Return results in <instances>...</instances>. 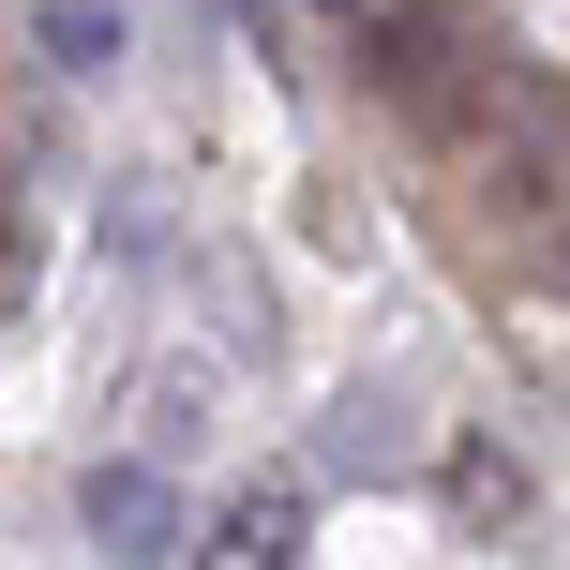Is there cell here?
Returning a JSON list of instances; mask_svg holds the SVG:
<instances>
[{
  "label": "cell",
  "mask_w": 570,
  "mask_h": 570,
  "mask_svg": "<svg viewBox=\"0 0 570 570\" xmlns=\"http://www.w3.org/2000/svg\"><path fill=\"white\" fill-rule=\"evenodd\" d=\"M495 76H511V46H495L481 16H451V0H391V16H361V90H375L391 120H421L435 150L481 136Z\"/></svg>",
  "instance_id": "6da1fadb"
},
{
  "label": "cell",
  "mask_w": 570,
  "mask_h": 570,
  "mask_svg": "<svg viewBox=\"0 0 570 570\" xmlns=\"http://www.w3.org/2000/svg\"><path fill=\"white\" fill-rule=\"evenodd\" d=\"M76 525H90V556H120V570L196 541V511H180L166 451H150V465H136V451H120V465H90V481H76Z\"/></svg>",
  "instance_id": "7a4b0ae2"
},
{
  "label": "cell",
  "mask_w": 570,
  "mask_h": 570,
  "mask_svg": "<svg viewBox=\"0 0 570 570\" xmlns=\"http://www.w3.org/2000/svg\"><path fill=\"white\" fill-rule=\"evenodd\" d=\"M315 465H331V481H421L435 435H421V405H405L391 375H361V391H331V421H315Z\"/></svg>",
  "instance_id": "3957f363"
},
{
  "label": "cell",
  "mask_w": 570,
  "mask_h": 570,
  "mask_svg": "<svg viewBox=\"0 0 570 570\" xmlns=\"http://www.w3.org/2000/svg\"><path fill=\"white\" fill-rule=\"evenodd\" d=\"M301 541H315L301 481H256V495H226V511H210V525H196V541H180V556H226V570H285Z\"/></svg>",
  "instance_id": "277c9868"
},
{
  "label": "cell",
  "mask_w": 570,
  "mask_h": 570,
  "mask_svg": "<svg viewBox=\"0 0 570 570\" xmlns=\"http://www.w3.org/2000/svg\"><path fill=\"white\" fill-rule=\"evenodd\" d=\"M30 46H46V76H120V16H106V0H46V16H30Z\"/></svg>",
  "instance_id": "5b68a950"
},
{
  "label": "cell",
  "mask_w": 570,
  "mask_h": 570,
  "mask_svg": "<svg viewBox=\"0 0 570 570\" xmlns=\"http://www.w3.org/2000/svg\"><path fill=\"white\" fill-rule=\"evenodd\" d=\"M210 345H226V361H271V345H285V315H271V271L210 256Z\"/></svg>",
  "instance_id": "8992f818"
},
{
  "label": "cell",
  "mask_w": 570,
  "mask_h": 570,
  "mask_svg": "<svg viewBox=\"0 0 570 570\" xmlns=\"http://www.w3.org/2000/svg\"><path fill=\"white\" fill-rule=\"evenodd\" d=\"M451 511L465 525H525V465L495 451V435H451Z\"/></svg>",
  "instance_id": "52a82bcc"
},
{
  "label": "cell",
  "mask_w": 570,
  "mask_h": 570,
  "mask_svg": "<svg viewBox=\"0 0 570 570\" xmlns=\"http://www.w3.org/2000/svg\"><path fill=\"white\" fill-rule=\"evenodd\" d=\"M196 435H210V361H166V375H150V451H196Z\"/></svg>",
  "instance_id": "ba28073f"
},
{
  "label": "cell",
  "mask_w": 570,
  "mask_h": 570,
  "mask_svg": "<svg viewBox=\"0 0 570 570\" xmlns=\"http://www.w3.org/2000/svg\"><path fill=\"white\" fill-rule=\"evenodd\" d=\"M106 256H120V271L166 256V196H150V180H120V196H106Z\"/></svg>",
  "instance_id": "9c48e42d"
},
{
  "label": "cell",
  "mask_w": 570,
  "mask_h": 570,
  "mask_svg": "<svg viewBox=\"0 0 570 570\" xmlns=\"http://www.w3.org/2000/svg\"><path fill=\"white\" fill-rule=\"evenodd\" d=\"M16 301H30V180L0 166V331H16Z\"/></svg>",
  "instance_id": "30bf717a"
},
{
  "label": "cell",
  "mask_w": 570,
  "mask_h": 570,
  "mask_svg": "<svg viewBox=\"0 0 570 570\" xmlns=\"http://www.w3.org/2000/svg\"><path fill=\"white\" fill-rule=\"evenodd\" d=\"M541 256H556V285H570V196H556V210H541Z\"/></svg>",
  "instance_id": "8fae6325"
}]
</instances>
